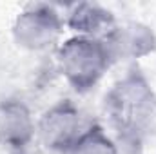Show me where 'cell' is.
I'll return each instance as SVG.
<instances>
[{"mask_svg":"<svg viewBox=\"0 0 156 154\" xmlns=\"http://www.w3.org/2000/svg\"><path fill=\"white\" fill-rule=\"evenodd\" d=\"M64 22L78 37L91 38H104L116 26L113 13L94 2H80L71 5Z\"/></svg>","mask_w":156,"mask_h":154,"instance_id":"52a82bcc","label":"cell"},{"mask_svg":"<svg viewBox=\"0 0 156 154\" xmlns=\"http://www.w3.org/2000/svg\"><path fill=\"white\" fill-rule=\"evenodd\" d=\"M37 134V121L26 103L7 100L0 103V145L20 151L27 147Z\"/></svg>","mask_w":156,"mask_h":154,"instance_id":"8992f818","label":"cell"},{"mask_svg":"<svg viewBox=\"0 0 156 154\" xmlns=\"http://www.w3.org/2000/svg\"><path fill=\"white\" fill-rule=\"evenodd\" d=\"M113 58L102 38L71 37L56 47V67L78 93L93 89L107 73Z\"/></svg>","mask_w":156,"mask_h":154,"instance_id":"7a4b0ae2","label":"cell"},{"mask_svg":"<svg viewBox=\"0 0 156 154\" xmlns=\"http://www.w3.org/2000/svg\"><path fill=\"white\" fill-rule=\"evenodd\" d=\"M102 40L113 60H138L156 49L154 31L142 22L116 24Z\"/></svg>","mask_w":156,"mask_h":154,"instance_id":"5b68a950","label":"cell"},{"mask_svg":"<svg viewBox=\"0 0 156 154\" xmlns=\"http://www.w3.org/2000/svg\"><path fill=\"white\" fill-rule=\"evenodd\" d=\"M62 15L49 4H31L24 7L13 24V38L27 51H47L60 44L64 33Z\"/></svg>","mask_w":156,"mask_h":154,"instance_id":"3957f363","label":"cell"},{"mask_svg":"<svg viewBox=\"0 0 156 154\" xmlns=\"http://www.w3.org/2000/svg\"><path fill=\"white\" fill-rule=\"evenodd\" d=\"M67 154H120L118 145L100 125H89Z\"/></svg>","mask_w":156,"mask_h":154,"instance_id":"ba28073f","label":"cell"},{"mask_svg":"<svg viewBox=\"0 0 156 154\" xmlns=\"http://www.w3.org/2000/svg\"><path fill=\"white\" fill-rule=\"evenodd\" d=\"M104 109L118 142L136 151L156 121V94L138 69H131L109 89Z\"/></svg>","mask_w":156,"mask_h":154,"instance_id":"6da1fadb","label":"cell"},{"mask_svg":"<svg viewBox=\"0 0 156 154\" xmlns=\"http://www.w3.org/2000/svg\"><path fill=\"white\" fill-rule=\"evenodd\" d=\"M83 131L85 129L82 125V114L69 100L55 103L37 121V134L40 142L47 149L64 154L71 151Z\"/></svg>","mask_w":156,"mask_h":154,"instance_id":"277c9868","label":"cell"}]
</instances>
